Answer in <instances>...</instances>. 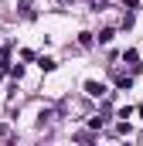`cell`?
Masks as SVG:
<instances>
[{
    "label": "cell",
    "instance_id": "1",
    "mask_svg": "<svg viewBox=\"0 0 143 146\" xmlns=\"http://www.w3.org/2000/svg\"><path fill=\"white\" fill-rule=\"evenodd\" d=\"M85 92H89V95H96V99H99V95H106V88H102L99 82H85Z\"/></svg>",
    "mask_w": 143,
    "mask_h": 146
},
{
    "label": "cell",
    "instance_id": "2",
    "mask_svg": "<svg viewBox=\"0 0 143 146\" xmlns=\"http://www.w3.org/2000/svg\"><path fill=\"white\" fill-rule=\"evenodd\" d=\"M21 14H24L27 21H34V7H31V3H21Z\"/></svg>",
    "mask_w": 143,
    "mask_h": 146
},
{
    "label": "cell",
    "instance_id": "3",
    "mask_svg": "<svg viewBox=\"0 0 143 146\" xmlns=\"http://www.w3.org/2000/svg\"><path fill=\"white\" fill-rule=\"evenodd\" d=\"M58 3H72V0H58Z\"/></svg>",
    "mask_w": 143,
    "mask_h": 146
}]
</instances>
